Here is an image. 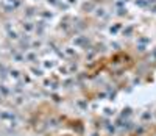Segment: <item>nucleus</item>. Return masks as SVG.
<instances>
[{
  "label": "nucleus",
  "instance_id": "f257e3e1",
  "mask_svg": "<svg viewBox=\"0 0 156 136\" xmlns=\"http://www.w3.org/2000/svg\"><path fill=\"white\" fill-rule=\"evenodd\" d=\"M53 16H55V13H53L52 10H42L41 13H39V17H41V20H44V22H49V20H52Z\"/></svg>",
  "mask_w": 156,
  "mask_h": 136
},
{
  "label": "nucleus",
  "instance_id": "f03ea898",
  "mask_svg": "<svg viewBox=\"0 0 156 136\" xmlns=\"http://www.w3.org/2000/svg\"><path fill=\"white\" fill-rule=\"evenodd\" d=\"M94 14H95V17H98V19H108V16H109L105 8H95Z\"/></svg>",
  "mask_w": 156,
  "mask_h": 136
},
{
  "label": "nucleus",
  "instance_id": "7ed1b4c3",
  "mask_svg": "<svg viewBox=\"0 0 156 136\" xmlns=\"http://www.w3.org/2000/svg\"><path fill=\"white\" fill-rule=\"evenodd\" d=\"M24 14H25V17H27V19H31V17H35V16H36V10L30 6V8H27V10L24 11Z\"/></svg>",
  "mask_w": 156,
  "mask_h": 136
},
{
  "label": "nucleus",
  "instance_id": "20e7f679",
  "mask_svg": "<svg viewBox=\"0 0 156 136\" xmlns=\"http://www.w3.org/2000/svg\"><path fill=\"white\" fill-rule=\"evenodd\" d=\"M108 31L111 33V35H117V33L120 31V25H119V24H112V25H109Z\"/></svg>",
  "mask_w": 156,
  "mask_h": 136
},
{
  "label": "nucleus",
  "instance_id": "39448f33",
  "mask_svg": "<svg viewBox=\"0 0 156 136\" xmlns=\"http://www.w3.org/2000/svg\"><path fill=\"white\" fill-rule=\"evenodd\" d=\"M22 28H24L25 31H31L33 28H35V25H33V22L27 20V22H24V24H22Z\"/></svg>",
  "mask_w": 156,
  "mask_h": 136
},
{
  "label": "nucleus",
  "instance_id": "423d86ee",
  "mask_svg": "<svg viewBox=\"0 0 156 136\" xmlns=\"http://www.w3.org/2000/svg\"><path fill=\"white\" fill-rule=\"evenodd\" d=\"M134 5L139 6V8H147V0H134Z\"/></svg>",
  "mask_w": 156,
  "mask_h": 136
},
{
  "label": "nucleus",
  "instance_id": "0eeeda50",
  "mask_svg": "<svg viewBox=\"0 0 156 136\" xmlns=\"http://www.w3.org/2000/svg\"><path fill=\"white\" fill-rule=\"evenodd\" d=\"M116 14L120 16V17H123V16H126V8H117V10H116Z\"/></svg>",
  "mask_w": 156,
  "mask_h": 136
},
{
  "label": "nucleus",
  "instance_id": "6e6552de",
  "mask_svg": "<svg viewBox=\"0 0 156 136\" xmlns=\"http://www.w3.org/2000/svg\"><path fill=\"white\" fill-rule=\"evenodd\" d=\"M84 8H86V10H89L91 13H92V11H95V8H97V6H95L94 3H92V2H87L86 5H84Z\"/></svg>",
  "mask_w": 156,
  "mask_h": 136
},
{
  "label": "nucleus",
  "instance_id": "1a4fd4ad",
  "mask_svg": "<svg viewBox=\"0 0 156 136\" xmlns=\"http://www.w3.org/2000/svg\"><path fill=\"white\" fill-rule=\"evenodd\" d=\"M64 2L67 3V5H69L70 8H72V6H77L78 5V2H80V0H64Z\"/></svg>",
  "mask_w": 156,
  "mask_h": 136
},
{
  "label": "nucleus",
  "instance_id": "9d476101",
  "mask_svg": "<svg viewBox=\"0 0 156 136\" xmlns=\"http://www.w3.org/2000/svg\"><path fill=\"white\" fill-rule=\"evenodd\" d=\"M47 2L49 6H58V3H60V0H45Z\"/></svg>",
  "mask_w": 156,
  "mask_h": 136
},
{
  "label": "nucleus",
  "instance_id": "9b49d317",
  "mask_svg": "<svg viewBox=\"0 0 156 136\" xmlns=\"http://www.w3.org/2000/svg\"><path fill=\"white\" fill-rule=\"evenodd\" d=\"M133 33V27H126V28H123V35L125 36H130Z\"/></svg>",
  "mask_w": 156,
  "mask_h": 136
},
{
  "label": "nucleus",
  "instance_id": "f8f14e48",
  "mask_svg": "<svg viewBox=\"0 0 156 136\" xmlns=\"http://www.w3.org/2000/svg\"><path fill=\"white\" fill-rule=\"evenodd\" d=\"M148 10L151 11V13H156V3H155V5H150V6H148Z\"/></svg>",
  "mask_w": 156,
  "mask_h": 136
}]
</instances>
